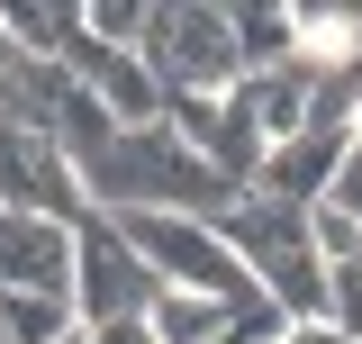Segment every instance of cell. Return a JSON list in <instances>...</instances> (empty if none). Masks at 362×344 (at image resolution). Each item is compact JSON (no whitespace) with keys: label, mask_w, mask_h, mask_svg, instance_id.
<instances>
[{"label":"cell","mask_w":362,"mask_h":344,"mask_svg":"<svg viewBox=\"0 0 362 344\" xmlns=\"http://www.w3.org/2000/svg\"><path fill=\"white\" fill-rule=\"evenodd\" d=\"M90 181V209L100 217H127V209H181V217H209L218 227L245 190L226 181V172H209L190 145H181V127L163 118V127H127L100 164L82 172Z\"/></svg>","instance_id":"cell-1"},{"label":"cell","mask_w":362,"mask_h":344,"mask_svg":"<svg viewBox=\"0 0 362 344\" xmlns=\"http://www.w3.org/2000/svg\"><path fill=\"white\" fill-rule=\"evenodd\" d=\"M218 236L245 254V272L263 281V299L290 317V326H317L326 317V254L308 236V209L272 200V190H245L235 209L218 217Z\"/></svg>","instance_id":"cell-2"},{"label":"cell","mask_w":362,"mask_h":344,"mask_svg":"<svg viewBox=\"0 0 362 344\" xmlns=\"http://www.w3.org/2000/svg\"><path fill=\"white\" fill-rule=\"evenodd\" d=\"M136 64L163 82V100H226L245 82V55H235V18L226 9H145V37H136Z\"/></svg>","instance_id":"cell-3"},{"label":"cell","mask_w":362,"mask_h":344,"mask_svg":"<svg viewBox=\"0 0 362 344\" xmlns=\"http://www.w3.org/2000/svg\"><path fill=\"white\" fill-rule=\"evenodd\" d=\"M0 209H18V217H54V227H82L90 209V181L82 164L54 145V127H37L9 91H0Z\"/></svg>","instance_id":"cell-4"},{"label":"cell","mask_w":362,"mask_h":344,"mask_svg":"<svg viewBox=\"0 0 362 344\" xmlns=\"http://www.w3.org/2000/svg\"><path fill=\"white\" fill-rule=\"evenodd\" d=\"M154 299H163V281L118 236V217H82L73 227V317L82 326H118V317H145Z\"/></svg>","instance_id":"cell-5"},{"label":"cell","mask_w":362,"mask_h":344,"mask_svg":"<svg viewBox=\"0 0 362 344\" xmlns=\"http://www.w3.org/2000/svg\"><path fill=\"white\" fill-rule=\"evenodd\" d=\"M163 118H173V127H181V145H190L209 172H226L235 190H254V181H263L272 145H263V118H254L245 82L226 91V100H163Z\"/></svg>","instance_id":"cell-6"},{"label":"cell","mask_w":362,"mask_h":344,"mask_svg":"<svg viewBox=\"0 0 362 344\" xmlns=\"http://www.w3.org/2000/svg\"><path fill=\"white\" fill-rule=\"evenodd\" d=\"M9 290H45V299H73V227L0 209V299H9Z\"/></svg>","instance_id":"cell-7"},{"label":"cell","mask_w":362,"mask_h":344,"mask_svg":"<svg viewBox=\"0 0 362 344\" xmlns=\"http://www.w3.org/2000/svg\"><path fill=\"white\" fill-rule=\"evenodd\" d=\"M0 336H9V344H73V336H82V317H73V299L9 290V299H0Z\"/></svg>","instance_id":"cell-8"},{"label":"cell","mask_w":362,"mask_h":344,"mask_svg":"<svg viewBox=\"0 0 362 344\" xmlns=\"http://www.w3.org/2000/svg\"><path fill=\"white\" fill-rule=\"evenodd\" d=\"M226 18H235V55H245V82H254V73H281V64H299L290 9H226Z\"/></svg>","instance_id":"cell-9"},{"label":"cell","mask_w":362,"mask_h":344,"mask_svg":"<svg viewBox=\"0 0 362 344\" xmlns=\"http://www.w3.org/2000/svg\"><path fill=\"white\" fill-rule=\"evenodd\" d=\"M326 209H344L362 227V136H354V154H344V172H335V190H326Z\"/></svg>","instance_id":"cell-10"},{"label":"cell","mask_w":362,"mask_h":344,"mask_svg":"<svg viewBox=\"0 0 362 344\" xmlns=\"http://www.w3.org/2000/svg\"><path fill=\"white\" fill-rule=\"evenodd\" d=\"M90 344H154V317H118V326H82Z\"/></svg>","instance_id":"cell-11"},{"label":"cell","mask_w":362,"mask_h":344,"mask_svg":"<svg viewBox=\"0 0 362 344\" xmlns=\"http://www.w3.org/2000/svg\"><path fill=\"white\" fill-rule=\"evenodd\" d=\"M272 344H354V336H344L335 317H317V326H281V336H272Z\"/></svg>","instance_id":"cell-12"},{"label":"cell","mask_w":362,"mask_h":344,"mask_svg":"<svg viewBox=\"0 0 362 344\" xmlns=\"http://www.w3.org/2000/svg\"><path fill=\"white\" fill-rule=\"evenodd\" d=\"M0 344H9V336H0Z\"/></svg>","instance_id":"cell-13"}]
</instances>
